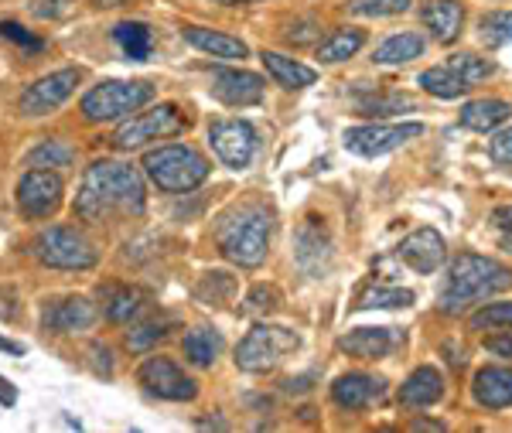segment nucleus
I'll return each instance as SVG.
<instances>
[{
    "label": "nucleus",
    "mask_w": 512,
    "mask_h": 433,
    "mask_svg": "<svg viewBox=\"0 0 512 433\" xmlns=\"http://www.w3.org/2000/svg\"><path fill=\"white\" fill-rule=\"evenodd\" d=\"M424 133V123H366V127H349L342 133L345 151L359 157H383L396 147L410 144Z\"/></svg>",
    "instance_id": "nucleus-8"
},
{
    "label": "nucleus",
    "mask_w": 512,
    "mask_h": 433,
    "mask_svg": "<svg viewBox=\"0 0 512 433\" xmlns=\"http://www.w3.org/2000/svg\"><path fill=\"white\" fill-rule=\"evenodd\" d=\"M96 7H117V4H123V0H93Z\"/></svg>",
    "instance_id": "nucleus-51"
},
{
    "label": "nucleus",
    "mask_w": 512,
    "mask_h": 433,
    "mask_svg": "<svg viewBox=\"0 0 512 433\" xmlns=\"http://www.w3.org/2000/svg\"><path fill=\"white\" fill-rule=\"evenodd\" d=\"M96 321V304L89 297H62V301H52L45 304L41 311V324L55 335H69V331H86L89 324Z\"/></svg>",
    "instance_id": "nucleus-18"
},
{
    "label": "nucleus",
    "mask_w": 512,
    "mask_h": 433,
    "mask_svg": "<svg viewBox=\"0 0 512 433\" xmlns=\"http://www.w3.org/2000/svg\"><path fill=\"white\" fill-rule=\"evenodd\" d=\"M185 130V116L175 103H158L151 113H137L130 116L123 127L113 133V144L120 151H134V147H144L147 140H161V137H175V133Z\"/></svg>",
    "instance_id": "nucleus-9"
},
{
    "label": "nucleus",
    "mask_w": 512,
    "mask_h": 433,
    "mask_svg": "<svg viewBox=\"0 0 512 433\" xmlns=\"http://www.w3.org/2000/svg\"><path fill=\"white\" fill-rule=\"evenodd\" d=\"M137 379L147 393L158 396V399H168V403H192L198 396V382L188 376L178 362H171V358H164V355L144 358L137 369Z\"/></svg>",
    "instance_id": "nucleus-10"
},
{
    "label": "nucleus",
    "mask_w": 512,
    "mask_h": 433,
    "mask_svg": "<svg viewBox=\"0 0 512 433\" xmlns=\"http://www.w3.org/2000/svg\"><path fill=\"white\" fill-rule=\"evenodd\" d=\"M318 372H308V376H297V379H287L284 382V393H308V382H315Z\"/></svg>",
    "instance_id": "nucleus-47"
},
{
    "label": "nucleus",
    "mask_w": 512,
    "mask_h": 433,
    "mask_svg": "<svg viewBox=\"0 0 512 433\" xmlns=\"http://www.w3.org/2000/svg\"><path fill=\"white\" fill-rule=\"evenodd\" d=\"M492 355H502V358H512V335H502V338H489L485 341Z\"/></svg>",
    "instance_id": "nucleus-46"
},
{
    "label": "nucleus",
    "mask_w": 512,
    "mask_h": 433,
    "mask_svg": "<svg viewBox=\"0 0 512 433\" xmlns=\"http://www.w3.org/2000/svg\"><path fill=\"white\" fill-rule=\"evenodd\" d=\"M448 65H451L454 72H458L461 79L468 82V86H475V82L489 79L492 72H495V65L489 62V58H478V55H472V52L451 55V58H448Z\"/></svg>",
    "instance_id": "nucleus-39"
},
{
    "label": "nucleus",
    "mask_w": 512,
    "mask_h": 433,
    "mask_svg": "<svg viewBox=\"0 0 512 433\" xmlns=\"http://www.w3.org/2000/svg\"><path fill=\"white\" fill-rule=\"evenodd\" d=\"M14 403H18V393H14L11 382L0 376V406H14Z\"/></svg>",
    "instance_id": "nucleus-48"
},
{
    "label": "nucleus",
    "mask_w": 512,
    "mask_h": 433,
    "mask_svg": "<svg viewBox=\"0 0 512 433\" xmlns=\"http://www.w3.org/2000/svg\"><path fill=\"white\" fill-rule=\"evenodd\" d=\"M301 338L291 328H280V324H253L246 331V338L236 345V369L253 372V376H263V372L277 369L284 362V355L297 352Z\"/></svg>",
    "instance_id": "nucleus-6"
},
{
    "label": "nucleus",
    "mask_w": 512,
    "mask_h": 433,
    "mask_svg": "<svg viewBox=\"0 0 512 433\" xmlns=\"http://www.w3.org/2000/svg\"><path fill=\"white\" fill-rule=\"evenodd\" d=\"M72 7H76V0H31V14H35V18H48V21L65 18Z\"/></svg>",
    "instance_id": "nucleus-44"
},
{
    "label": "nucleus",
    "mask_w": 512,
    "mask_h": 433,
    "mask_svg": "<svg viewBox=\"0 0 512 433\" xmlns=\"http://www.w3.org/2000/svg\"><path fill=\"white\" fill-rule=\"evenodd\" d=\"M171 324H175V318H147V321H140L137 328H130V335H127L130 352H147L151 345H158L161 338H168Z\"/></svg>",
    "instance_id": "nucleus-35"
},
{
    "label": "nucleus",
    "mask_w": 512,
    "mask_h": 433,
    "mask_svg": "<svg viewBox=\"0 0 512 433\" xmlns=\"http://www.w3.org/2000/svg\"><path fill=\"white\" fill-rule=\"evenodd\" d=\"M427 41L417 31H400V35H390L383 45L373 52L376 65H403V62H414V58L424 55Z\"/></svg>",
    "instance_id": "nucleus-26"
},
{
    "label": "nucleus",
    "mask_w": 512,
    "mask_h": 433,
    "mask_svg": "<svg viewBox=\"0 0 512 433\" xmlns=\"http://www.w3.org/2000/svg\"><path fill=\"white\" fill-rule=\"evenodd\" d=\"M144 178L134 164L123 161H96L82 174L76 195V215L82 222L113 219V215H144Z\"/></svg>",
    "instance_id": "nucleus-1"
},
{
    "label": "nucleus",
    "mask_w": 512,
    "mask_h": 433,
    "mask_svg": "<svg viewBox=\"0 0 512 433\" xmlns=\"http://www.w3.org/2000/svg\"><path fill=\"white\" fill-rule=\"evenodd\" d=\"M79 79H82L79 69H59V72H52V76L31 82V86L24 89L21 99H18L21 113L24 116H45V113L59 110L65 99L76 93Z\"/></svg>",
    "instance_id": "nucleus-14"
},
{
    "label": "nucleus",
    "mask_w": 512,
    "mask_h": 433,
    "mask_svg": "<svg viewBox=\"0 0 512 433\" xmlns=\"http://www.w3.org/2000/svg\"><path fill=\"white\" fill-rule=\"evenodd\" d=\"M113 41L123 48V55L130 58V62H144L147 55H151V28H147L144 21H123L113 28Z\"/></svg>",
    "instance_id": "nucleus-31"
},
{
    "label": "nucleus",
    "mask_w": 512,
    "mask_h": 433,
    "mask_svg": "<svg viewBox=\"0 0 512 433\" xmlns=\"http://www.w3.org/2000/svg\"><path fill=\"white\" fill-rule=\"evenodd\" d=\"M99 297H103V314L117 324L134 321L140 314V307H144V294L134 287H106Z\"/></svg>",
    "instance_id": "nucleus-29"
},
{
    "label": "nucleus",
    "mask_w": 512,
    "mask_h": 433,
    "mask_svg": "<svg viewBox=\"0 0 512 433\" xmlns=\"http://www.w3.org/2000/svg\"><path fill=\"white\" fill-rule=\"evenodd\" d=\"M338 352L362 358V362H376L393 352V328H355L338 338Z\"/></svg>",
    "instance_id": "nucleus-20"
},
{
    "label": "nucleus",
    "mask_w": 512,
    "mask_h": 433,
    "mask_svg": "<svg viewBox=\"0 0 512 433\" xmlns=\"http://www.w3.org/2000/svg\"><path fill=\"white\" fill-rule=\"evenodd\" d=\"M472 396L485 410H506L512 406V365H485L472 379Z\"/></svg>",
    "instance_id": "nucleus-19"
},
{
    "label": "nucleus",
    "mask_w": 512,
    "mask_h": 433,
    "mask_svg": "<svg viewBox=\"0 0 512 433\" xmlns=\"http://www.w3.org/2000/svg\"><path fill=\"white\" fill-rule=\"evenodd\" d=\"M280 304H284L280 290L267 287V283H260V287H253L250 294H246V301H243L239 311H243L246 318H270L274 311H280Z\"/></svg>",
    "instance_id": "nucleus-37"
},
{
    "label": "nucleus",
    "mask_w": 512,
    "mask_h": 433,
    "mask_svg": "<svg viewBox=\"0 0 512 433\" xmlns=\"http://www.w3.org/2000/svg\"><path fill=\"white\" fill-rule=\"evenodd\" d=\"M260 62H263V69H267V76L284 89H308V86H315V79H318V72L311 69V65L297 62V58H287L280 52H263Z\"/></svg>",
    "instance_id": "nucleus-24"
},
{
    "label": "nucleus",
    "mask_w": 512,
    "mask_h": 433,
    "mask_svg": "<svg viewBox=\"0 0 512 433\" xmlns=\"http://www.w3.org/2000/svg\"><path fill=\"white\" fill-rule=\"evenodd\" d=\"M386 396V379L373 372H345L332 382V399L342 410H366L369 403Z\"/></svg>",
    "instance_id": "nucleus-17"
},
{
    "label": "nucleus",
    "mask_w": 512,
    "mask_h": 433,
    "mask_svg": "<svg viewBox=\"0 0 512 433\" xmlns=\"http://www.w3.org/2000/svg\"><path fill=\"white\" fill-rule=\"evenodd\" d=\"M181 348H185V358L198 369H209L212 362L219 358L222 352V335L216 328H195L188 331L185 341H181Z\"/></svg>",
    "instance_id": "nucleus-28"
},
{
    "label": "nucleus",
    "mask_w": 512,
    "mask_h": 433,
    "mask_svg": "<svg viewBox=\"0 0 512 433\" xmlns=\"http://www.w3.org/2000/svg\"><path fill=\"white\" fill-rule=\"evenodd\" d=\"M144 174L168 195H185V191L198 188L209 178V161H205L202 151L188 144H168L158 147V151H147Z\"/></svg>",
    "instance_id": "nucleus-4"
},
{
    "label": "nucleus",
    "mask_w": 512,
    "mask_h": 433,
    "mask_svg": "<svg viewBox=\"0 0 512 433\" xmlns=\"http://www.w3.org/2000/svg\"><path fill=\"white\" fill-rule=\"evenodd\" d=\"M362 45H366V31L338 28L318 45V58H321V65H338V62H345V58H352Z\"/></svg>",
    "instance_id": "nucleus-27"
},
{
    "label": "nucleus",
    "mask_w": 512,
    "mask_h": 433,
    "mask_svg": "<svg viewBox=\"0 0 512 433\" xmlns=\"http://www.w3.org/2000/svg\"><path fill=\"white\" fill-rule=\"evenodd\" d=\"M492 226L512 243V205H495L492 208Z\"/></svg>",
    "instance_id": "nucleus-45"
},
{
    "label": "nucleus",
    "mask_w": 512,
    "mask_h": 433,
    "mask_svg": "<svg viewBox=\"0 0 512 433\" xmlns=\"http://www.w3.org/2000/svg\"><path fill=\"white\" fill-rule=\"evenodd\" d=\"M489 157L495 164H502V168H512V123H502V127L492 130Z\"/></svg>",
    "instance_id": "nucleus-42"
},
{
    "label": "nucleus",
    "mask_w": 512,
    "mask_h": 433,
    "mask_svg": "<svg viewBox=\"0 0 512 433\" xmlns=\"http://www.w3.org/2000/svg\"><path fill=\"white\" fill-rule=\"evenodd\" d=\"M294 263H297V270L311 280H321L328 270H332L335 246H332V236H328L325 219L308 215V219L297 226V232H294Z\"/></svg>",
    "instance_id": "nucleus-11"
},
{
    "label": "nucleus",
    "mask_w": 512,
    "mask_h": 433,
    "mask_svg": "<svg viewBox=\"0 0 512 433\" xmlns=\"http://www.w3.org/2000/svg\"><path fill=\"white\" fill-rule=\"evenodd\" d=\"M512 287V270L506 263L492 260V256H478V253H461L458 260L451 263L448 270V283H444L441 297H437V307L448 318H458L468 307L478 301H489V297L502 294V290Z\"/></svg>",
    "instance_id": "nucleus-2"
},
{
    "label": "nucleus",
    "mask_w": 512,
    "mask_h": 433,
    "mask_svg": "<svg viewBox=\"0 0 512 433\" xmlns=\"http://www.w3.org/2000/svg\"><path fill=\"white\" fill-rule=\"evenodd\" d=\"M414 304V290L403 287H373L359 297V311H396V307H410Z\"/></svg>",
    "instance_id": "nucleus-32"
},
{
    "label": "nucleus",
    "mask_w": 512,
    "mask_h": 433,
    "mask_svg": "<svg viewBox=\"0 0 512 433\" xmlns=\"http://www.w3.org/2000/svg\"><path fill=\"white\" fill-rule=\"evenodd\" d=\"M185 35L188 45H195L198 52L212 55V58H222V62H236V58H246L250 55V48H246V41H239L233 35H222V31H209V28H185L181 31Z\"/></svg>",
    "instance_id": "nucleus-23"
},
{
    "label": "nucleus",
    "mask_w": 512,
    "mask_h": 433,
    "mask_svg": "<svg viewBox=\"0 0 512 433\" xmlns=\"http://www.w3.org/2000/svg\"><path fill=\"white\" fill-rule=\"evenodd\" d=\"M62 178L48 168H31L18 181V208L28 219H48L62 205Z\"/></svg>",
    "instance_id": "nucleus-13"
},
{
    "label": "nucleus",
    "mask_w": 512,
    "mask_h": 433,
    "mask_svg": "<svg viewBox=\"0 0 512 433\" xmlns=\"http://www.w3.org/2000/svg\"><path fill=\"white\" fill-rule=\"evenodd\" d=\"M31 253L45 266H55V270H93L99 260L96 246L72 226L41 229L35 243H31Z\"/></svg>",
    "instance_id": "nucleus-7"
},
{
    "label": "nucleus",
    "mask_w": 512,
    "mask_h": 433,
    "mask_svg": "<svg viewBox=\"0 0 512 433\" xmlns=\"http://www.w3.org/2000/svg\"><path fill=\"white\" fill-rule=\"evenodd\" d=\"M0 352H7V355H24V345H21V341H7V338H0Z\"/></svg>",
    "instance_id": "nucleus-49"
},
{
    "label": "nucleus",
    "mask_w": 512,
    "mask_h": 433,
    "mask_svg": "<svg viewBox=\"0 0 512 433\" xmlns=\"http://www.w3.org/2000/svg\"><path fill=\"white\" fill-rule=\"evenodd\" d=\"M0 38L14 41V45H21L24 52H31V55H38L41 48H45V41H41L38 35H31V31L18 21H0Z\"/></svg>",
    "instance_id": "nucleus-43"
},
{
    "label": "nucleus",
    "mask_w": 512,
    "mask_h": 433,
    "mask_svg": "<svg viewBox=\"0 0 512 433\" xmlns=\"http://www.w3.org/2000/svg\"><path fill=\"white\" fill-rule=\"evenodd\" d=\"M270 232H274V212L260 202H246L229 208L216 226V243L219 253L229 263L253 270L267 260L270 253Z\"/></svg>",
    "instance_id": "nucleus-3"
},
{
    "label": "nucleus",
    "mask_w": 512,
    "mask_h": 433,
    "mask_svg": "<svg viewBox=\"0 0 512 433\" xmlns=\"http://www.w3.org/2000/svg\"><path fill=\"white\" fill-rule=\"evenodd\" d=\"M267 93V82L246 69H219L212 76V96L226 106H256Z\"/></svg>",
    "instance_id": "nucleus-15"
},
{
    "label": "nucleus",
    "mask_w": 512,
    "mask_h": 433,
    "mask_svg": "<svg viewBox=\"0 0 512 433\" xmlns=\"http://www.w3.org/2000/svg\"><path fill=\"white\" fill-rule=\"evenodd\" d=\"M420 86L427 89L431 96H437V99H458V96H465L468 89V82L458 76V72L451 69L448 62L444 65H434V69H427V72H420Z\"/></svg>",
    "instance_id": "nucleus-30"
},
{
    "label": "nucleus",
    "mask_w": 512,
    "mask_h": 433,
    "mask_svg": "<svg viewBox=\"0 0 512 433\" xmlns=\"http://www.w3.org/2000/svg\"><path fill=\"white\" fill-rule=\"evenodd\" d=\"M396 256H400L410 270H417L427 277V273H434L437 266L444 263L448 246H444V236L437 229H417V232H410L400 246H396Z\"/></svg>",
    "instance_id": "nucleus-16"
},
{
    "label": "nucleus",
    "mask_w": 512,
    "mask_h": 433,
    "mask_svg": "<svg viewBox=\"0 0 512 433\" xmlns=\"http://www.w3.org/2000/svg\"><path fill=\"white\" fill-rule=\"evenodd\" d=\"M359 113L366 116H393V113H403V110H414V99L410 96H400V93H366L355 99Z\"/></svg>",
    "instance_id": "nucleus-34"
},
{
    "label": "nucleus",
    "mask_w": 512,
    "mask_h": 433,
    "mask_svg": "<svg viewBox=\"0 0 512 433\" xmlns=\"http://www.w3.org/2000/svg\"><path fill=\"white\" fill-rule=\"evenodd\" d=\"M475 331H512V301L509 304H489L472 314Z\"/></svg>",
    "instance_id": "nucleus-41"
},
{
    "label": "nucleus",
    "mask_w": 512,
    "mask_h": 433,
    "mask_svg": "<svg viewBox=\"0 0 512 433\" xmlns=\"http://www.w3.org/2000/svg\"><path fill=\"white\" fill-rule=\"evenodd\" d=\"M209 144L226 168L243 171V168H250V161L256 157L260 137H256L253 123H246V120H219L209 127Z\"/></svg>",
    "instance_id": "nucleus-12"
},
{
    "label": "nucleus",
    "mask_w": 512,
    "mask_h": 433,
    "mask_svg": "<svg viewBox=\"0 0 512 433\" xmlns=\"http://www.w3.org/2000/svg\"><path fill=\"white\" fill-rule=\"evenodd\" d=\"M414 430H448V427H444V423H437V420H417Z\"/></svg>",
    "instance_id": "nucleus-50"
},
{
    "label": "nucleus",
    "mask_w": 512,
    "mask_h": 433,
    "mask_svg": "<svg viewBox=\"0 0 512 433\" xmlns=\"http://www.w3.org/2000/svg\"><path fill=\"white\" fill-rule=\"evenodd\" d=\"M216 4H226V7H236V4H253V0H216Z\"/></svg>",
    "instance_id": "nucleus-52"
},
{
    "label": "nucleus",
    "mask_w": 512,
    "mask_h": 433,
    "mask_svg": "<svg viewBox=\"0 0 512 433\" xmlns=\"http://www.w3.org/2000/svg\"><path fill=\"white\" fill-rule=\"evenodd\" d=\"M444 399V376L434 365H420L410 372L400 386V403L403 406H434Z\"/></svg>",
    "instance_id": "nucleus-22"
},
{
    "label": "nucleus",
    "mask_w": 512,
    "mask_h": 433,
    "mask_svg": "<svg viewBox=\"0 0 512 433\" xmlns=\"http://www.w3.org/2000/svg\"><path fill=\"white\" fill-rule=\"evenodd\" d=\"M478 38L489 48L512 45V11H489L478 21Z\"/></svg>",
    "instance_id": "nucleus-33"
},
{
    "label": "nucleus",
    "mask_w": 512,
    "mask_h": 433,
    "mask_svg": "<svg viewBox=\"0 0 512 433\" xmlns=\"http://www.w3.org/2000/svg\"><path fill=\"white\" fill-rule=\"evenodd\" d=\"M76 161V151L62 140H45L28 154V168H69Z\"/></svg>",
    "instance_id": "nucleus-36"
},
{
    "label": "nucleus",
    "mask_w": 512,
    "mask_h": 433,
    "mask_svg": "<svg viewBox=\"0 0 512 433\" xmlns=\"http://www.w3.org/2000/svg\"><path fill=\"white\" fill-rule=\"evenodd\" d=\"M414 0H352L349 11L355 18H393V14L410 11Z\"/></svg>",
    "instance_id": "nucleus-40"
},
{
    "label": "nucleus",
    "mask_w": 512,
    "mask_h": 433,
    "mask_svg": "<svg viewBox=\"0 0 512 433\" xmlns=\"http://www.w3.org/2000/svg\"><path fill=\"white\" fill-rule=\"evenodd\" d=\"M420 18H424V24L431 28L434 41L451 45V41L461 35V24H465V7H461L458 0H427L424 11H420Z\"/></svg>",
    "instance_id": "nucleus-21"
},
{
    "label": "nucleus",
    "mask_w": 512,
    "mask_h": 433,
    "mask_svg": "<svg viewBox=\"0 0 512 433\" xmlns=\"http://www.w3.org/2000/svg\"><path fill=\"white\" fill-rule=\"evenodd\" d=\"M151 99H154L151 82H144V79H137V82L106 79L82 96L79 110L89 123H113V120H123V116L137 113L140 106H147Z\"/></svg>",
    "instance_id": "nucleus-5"
},
{
    "label": "nucleus",
    "mask_w": 512,
    "mask_h": 433,
    "mask_svg": "<svg viewBox=\"0 0 512 433\" xmlns=\"http://www.w3.org/2000/svg\"><path fill=\"white\" fill-rule=\"evenodd\" d=\"M512 116V106L506 99H472V103L461 106V127L465 130H475V133H492L495 127L509 123Z\"/></svg>",
    "instance_id": "nucleus-25"
},
{
    "label": "nucleus",
    "mask_w": 512,
    "mask_h": 433,
    "mask_svg": "<svg viewBox=\"0 0 512 433\" xmlns=\"http://www.w3.org/2000/svg\"><path fill=\"white\" fill-rule=\"evenodd\" d=\"M236 294V280L229 273H205L202 283L195 287V297L202 304H226Z\"/></svg>",
    "instance_id": "nucleus-38"
}]
</instances>
